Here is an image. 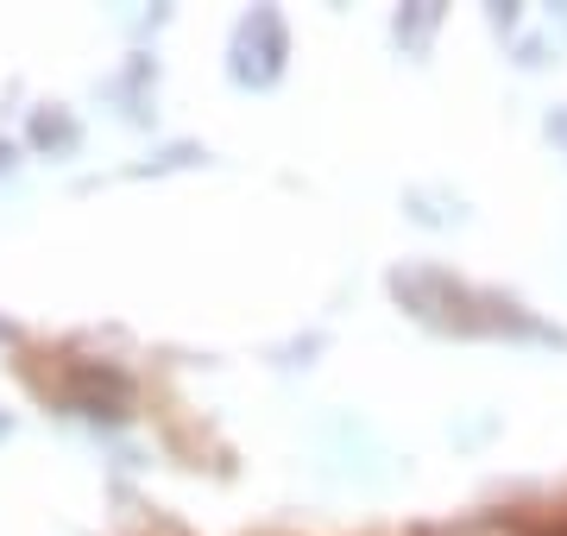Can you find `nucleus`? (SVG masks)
Here are the masks:
<instances>
[]
</instances>
